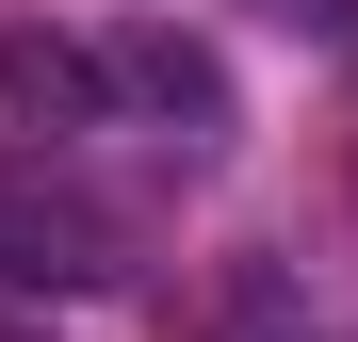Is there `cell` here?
Segmentation results:
<instances>
[{
  "label": "cell",
  "mask_w": 358,
  "mask_h": 342,
  "mask_svg": "<svg viewBox=\"0 0 358 342\" xmlns=\"http://www.w3.org/2000/svg\"><path fill=\"white\" fill-rule=\"evenodd\" d=\"M0 114H17V131H114V66L82 33L17 17V33H0Z\"/></svg>",
  "instance_id": "cell-3"
},
{
  "label": "cell",
  "mask_w": 358,
  "mask_h": 342,
  "mask_svg": "<svg viewBox=\"0 0 358 342\" xmlns=\"http://www.w3.org/2000/svg\"><path fill=\"white\" fill-rule=\"evenodd\" d=\"M114 277V228L49 180H0V294H98Z\"/></svg>",
  "instance_id": "cell-1"
},
{
  "label": "cell",
  "mask_w": 358,
  "mask_h": 342,
  "mask_svg": "<svg viewBox=\"0 0 358 342\" xmlns=\"http://www.w3.org/2000/svg\"><path fill=\"white\" fill-rule=\"evenodd\" d=\"M98 66H114V114H163L179 147H228V66L196 33H114Z\"/></svg>",
  "instance_id": "cell-2"
}]
</instances>
